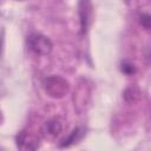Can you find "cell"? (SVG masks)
Wrapping results in <instances>:
<instances>
[{"instance_id": "obj_6", "label": "cell", "mask_w": 151, "mask_h": 151, "mask_svg": "<svg viewBox=\"0 0 151 151\" xmlns=\"http://www.w3.org/2000/svg\"><path fill=\"white\" fill-rule=\"evenodd\" d=\"M44 130L45 132L48 134V136H58L61 130H63V126H61V123L57 119H51L48 122H46L45 126H44Z\"/></svg>"}, {"instance_id": "obj_2", "label": "cell", "mask_w": 151, "mask_h": 151, "mask_svg": "<svg viewBox=\"0 0 151 151\" xmlns=\"http://www.w3.org/2000/svg\"><path fill=\"white\" fill-rule=\"evenodd\" d=\"M27 45L32 52L39 55H47L52 52V48H53L52 41L47 37L39 33L29 34L27 38Z\"/></svg>"}, {"instance_id": "obj_4", "label": "cell", "mask_w": 151, "mask_h": 151, "mask_svg": "<svg viewBox=\"0 0 151 151\" xmlns=\"http://www.w3.org/2000/svg\"><path fill=\"white\" fill-rule=\"evenodd\" d=\"M15 143L20 150H37L40 146L39 138L25 131L19 132V134L15 138Z\"/></svg>"}, {"instance_id": "obj_7", "label": "cell", "mask_w": 151, "mask_h": 151, "mask_svg": "<svg viewBox=\"0 0 151 151\" xmlns=\"http://www.w3.org/2000/svg\"><path fill=\"white\" fill-rule=\"evenodd\" d=\"M120 71L126 76H131L136 72V67L133 64H131L129 61H123L120 65Z\"/></svg>"}, {"instance_id": "obj_5", "label": "cell", "mask_w": 151, "mask_h": 151, "mask_svg": "<svg viewBox=\"0 0 151 151\" xmlns=\"http://www.w3.org/2000/svg\"><path fill=\"white\" fill-rule=\"evenodd\" d=\"M83 137V130L80 127H76L72 130V132L60 143V147H66V146H70L74 143H77L80 138Z\"/></svg>"}, {"instance_id": "obj_3", "label": "cell", "mask_w": 151, "mask_h": 151, "mask_svg": "<svg viewBox=\"0 0 151 151\" xmlns=\"http://www.w3.org/2000/svg\"><path fill=\"white\" fill-rule=\"evenodd\" d=\"M78 14H79V21H80V33L85 34L88 29L90 21H91V14H92L91 0H79Z\"/></svg>"}, {"instance_id": "obj_9", "label": "cell", "mask_w": 151, "mask_h": 151, "mask_svg": "<svg viewBox=\"0 0 151 151\" xmlns=\"http://www.w3.org/2000/svg\"><path fill=\"white\" fill-rule=\"evenodd\" d=\"M124 94H130V98H127L126 101H134V100L138 98V94H139V93H138V92L134 93V88H127V90H125Z\"/></svg>"}, {"instance_id": "obj_1", "label": "cell", "mask_w": 151, "mask_h": 151, "mask_svg": "<svg viewBox=\"0 0 151 151\" xmlns=\"http://www.w3.org/2000/svg\"><path fill=\"white\" fill-rule=\"evenodd\" d=\"M42 88L48 97L60 99L70 92V84L59 76H48L42 80Z\"/></svg>"}, {"instance_id": "obj_8", "label": "cell", "mask_w": 151, "mask_h": 151, "mask_svg": "<svg viewBox=\"0 0 151 151\" xmlns=\"http://www.w3.org/2000/svg\"><path fill=\"white\" fill-rule=\"evenodd\" d=\"M150 21H151V17L149 14H142L139 18V22L140 25L145 28V29H150Z\"/></svg>"}]
</instances>
